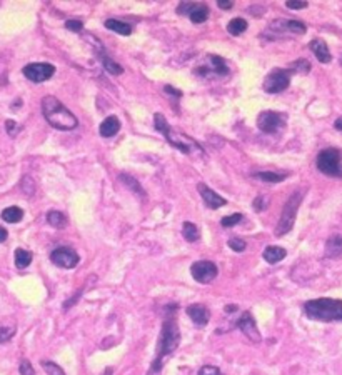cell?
<instances>
[{
	"label": "cell",
	"mask_w": 342,
	"mask_h": 375,
	"mask_svg": "<svg viewBox=\"0 0 342 375\" xmlns=\"http://www.w3.org/2000/svg\"><path fill=\"white\" fill-rule=\"evenodd\" d=\"M304 314L307 319L317 322H342V300L329 297L307 300L304 304Z\"/></svg>",
	"instance_id": "obj_3"
},
{
	"label": "cell",
	"mask_w": 342,
	"mask_h": 375,
	"mask_svg": "<svg viewBox=\"0 0 342 375\" xmlns=\"http://www.w3.org/2000/svg\"><path fill=\"white\" fill-rule=\"evenodd\" d=\"M189 18L194 23H204L209 18V9L205 5H200V3H199V7H197V9L194 10L192 14H190Z\"/></svg>",
	"instance_id": "obj_29"
},
{
	"label": "cell",
	"mask_w": 342,
	"mask_h": 375,
	"mask_svg": "<svg viewBox=\"0 0 342 375\" xmlns=\"http://www.w3.org/2000/svg\"><path fill=\"white\" fill-rule=\"evenodd\" d=\"M209 62H211V67H197L196 73H199V75H207V73L225 75L227 73V65H225L224 58L217 55H209Z\"/></svg>",
	"instance_id": "obj_16"
},
{
	"label": "cell",
	"mask_w": 342,
	"mask_h": 375,
	"mask_svg": "<svg viewBox=\"0 0 342 375\" xmlns=\"http://www.w3.org/2000/svg\"><path fill=\"white\" fill-rule=\"evenodd\" d=\"M154 124H155V128H157V130L165 137L167 142H169L170 145L179 148V150L184 152V154H189V152H190L189 142H192V140H189L185 135H177L174 130H170V125L165 120L164 115H162V114H155L154 115Z\"/></svg>",
	"instance_id": "obj_6"
},
{
	"label": "cell",
	"mask_w": 342,
	"mask_h": 375,
	"mask_svg": "<svg viewBox=\"0 0 342 375\" xmlns=\"http://www.w3.org/2000/svg\"><path fill=\"white\" fill-rule=\"evenodd\" d=\"M224 310L227 312V314H234V312H237V310H239V308H237L235 305H227V307L224 308Z\"/></svg>",
	"instance_id": "obj_47"
},
{
	"label": "cell",
	"mask_w": 342,
	"mask_h": 375,
	"mask_svg": "<svg viewBox=\"0 0 342 375\" xmlns=\"http://www.w3.org/2000/svg\"><path fill=\"white\" fill-rule=\"evenodd\" d=\"M334 125H336L337 130H341V132H342V117H341V119H337V120H336V124H334Z\"/></svg>",
	"instance_id": "obj_48"
},
{
	"label": "cell",
	"mask_w": 342,
	"mask_h": 375,
	"mask_svg": "<svg viewBox=\"0 0 342 375\" xmlns=\"http://www.w3.org/2000/svg\"><path fill=\"white\" fill-rule=\"evenodd\" d=\"M47 222L54 229H64L67 225V217L59 210H50L47 214Z\"/></svg>",
	"instance_id": "obj_26"
},
{
	"label": "cell",
	"mask_w": 342,
	"mask_h": 375,
	"mask_svg": "<svg viewBox=\"0 0 342 375\" xmlns=\"http://www.w3.org/2000/svg\"><path fill=\"white\" fill-rule=\"evenodd\" d=\"M42 114L49 125L57 130H73L79 124L77 117L54 95H45L42 99Z\"/></svg>",
	"instance_id": "obj_2"
},
{
	"label": "cell",
	"mask_w": 342,
	"mask_h": 375,
	"mask_svg": "<svg viewBox=\"0 0 342 375\" xmlns=\"http://www.w3.org/2000/svg\"><path fill=\"white\" fill-rule=\"evenodd\" d=\"M42 369L47 372V375H65V372L62 370L60 365H57L55 362H50V360H42L40 362Z\"/></svg>",
	"instance_id": "obj_32"
},
{
	"label": "cell",
	"mask_w": 342,
	"mask_h": 375,
	"mask_svg": "<svg viewBox=\"0 0 342 375\" xmlns=\"http://www.w3.org/2000/svg\"><path fill=\"white\" fill-rule=\"evenodd\" d=\"M7 237H9V232H7V230L3 229L2 225H0V244H2V242H5Z\"/></svg>",
	"instance_id": "obj_46"
},
{
	"label": "cell",
	"mask_w": 342,
	"mask_h": 375,
	"mask_svg": "<svg viewBox=\"0 0 342 375\" xmlns=\"http://www.w3.org/2000/svg\"><path fill=\"white\" fill-rule=\"evenodd\" d=\"M119 130H120V120L115 115L107 117V119L104 120L102 124H100V128H99L100 135L106 137V139H110V137H114Z\"/></svg>",
	"instance_id": "obj_19"
},
{
	"label": "cell",
	"mask_w": 342,
	"mask_h": 375,
	"mask_svg": "<svg viewBox=\"0 0 342 375\" xmlns=\"http://www.w3.org/2000/svg\"><path fill=\"white\" fill-rule=\"evenodd\" d=\"M172 307H167L165 312V319L162 322V329L161 335H159L157 340V354L155 358L150 365V372L149 375H157L162 370L165 357H169L170 354H174L177 350L179 343H180V330H179L177 320H176V310L170 312Z\"/></svg>",
	"instance_id": "obj_1"
},
{
	"label": "cell",
	"mask_w": 342,
	"mask_h": 375,
	"mask_svg": "<svg viewBox=\"0 0 342 375\" xmlns=\"http://www.w3.org/2000/svg\"><path fill=\"white\" fill-rule=\"evenodd\" d=\"M342 255V235H332L325 244V257L337 259Z\"/></svg>",
	"instance_id": "obj_21"
},
{
	"label": "cell",
	"mask_w": 342,
	"mask_h": 375,
	"mask_svg": "<svg viewBox=\"0 0 342 375\" xmlns=\"http://www.w3.org/2000/svg\"><path fill=\"white\" fill-rule=\"evenodd\" d=\"M120 180H122L124 183H126V185L129 187V189L134 190V192L137 194V195H141V197H144V190H142L141 183H139L137 180H135L134 177H130V175H127V174H120Z\"/></svg>",
	"instance_id": "obj_31"
},
{
	"label": "cell",
	"mask_w": 342,
	"mask_h": 375,
	"mask_svg": "<svg viewBox=\"0 0 342 375\" xmlns=\"http://www.w3.org/2000/svg\"><path fill=\"white\" fill-rule=\"evenodd\" d=\"M342 155L337 148H324L317 155V169L329 177H342Z\"/></svg>",
	"instance_id": "obj_5"
},
{
	"label": "cell",
	"mask_w": 342,
	"mask_h": 375,
	"mask_svg": "<svg viewBox=\"0 0 342 375\" xmlns=\"http://www.w3.org/2000/svg\"><path fill=\"white\" fill-rule=\"evenodd\" d=\"M15 330H17L15 323H2L0 325V343L9 342L15 335Z\"/></svg>",
	"instance_id": "obj_30"
},
{
	"label": "cell",
	"mask_w": 342,
	"mask_h": 375,
	"mask_svg": "<svg viewBox=\"0 0 342 375\" xmlns=\"http://www.w3.org/2000/svg\"><path fill=\"white\" fill-rule=\"evenodd\" d=\"M302 198H304V192H302V190H297V192H294L289 198H287L286 205H284V209H282L281 218H279V224H277V227H275V235L277 237L286 235V233H289L290 230H292Z\"/></svg>",
	"instance_id": "obj_4"
},
{
	"label": "cell",
	"mask_w": 342,
	"mask_h": 375,
	"mask_svg": "<svg viewBox=\"0 0 342 375\" xmlns=\"http://www.w3.org/2000/svg\"><path fill=\"white\" fill-rule=\"evenodd\" d=\"M187 315L197 327H205L211 320V310L202 304H192L187 307Z\"/></svg>",
	"instance_id": "obj_13"
},
{
	"label": "cell",
	"mask_w": 342,
	"mask_h": 375,
	"mask_svg": "<svg viewBox=\"0 0 342 375\" xmlns=\"http://www.w3.org/2000/svg\"><path fill=\"white\" fill-rule=\"evenodd\" d=\"M182 235H184V239L187 242H197L200 237V232H199V227L197 225H194L192 222H185L184 225H182Z\"/></svg>",
	"instance_id": "obj_25"
},
{
	"label": "cell",
	"mask_w": 342,
	"mask_h": 375,
	"mask_svg": "<svg viewBox=\"0 0 342 375\" xmlns=\"http://www.w3.org/2000/svg\"><path fill=\"white\" fill-rule=\"evenodd\" d=\"M292 69H297L299 72H309L310 70V64L307 60H299V62H295V64H292Z\"/></svg>",
	"instance_id": "obj_42"
},
{
	"label": "cell",
	"mask_w": 342,
	"mask_h": 375,
	"mask_svg": "<svg viewBox=\"0 0 342 375\" xmlns=\"http://www.w3.org/2000/svg\"><path fill=\"white\" fill-rule=\"evenodd\" d=\"M309 49L314 52V55L317 57L319 62H322V64H329L330 62V52H329V47L327 44H325L322 38H314L312 42L309 44Z\"/></svg>",
	"instance_id": "obj_17"
},
{
	"label": "cell",
	"mask_w": 342,
	"mask_h": 375,
	"mask_svg": "<svg viewBox=\"0 0 342 375\" xmlns=\"http://www.w3.org/2000/svg\"><path fill=\"white\" fill-rule=\"evenodd\" d=\"M197 375H222V372H220V369L216 365H204L199 369Z\"/></svg>",
	"instance_id": "obj_37"
},
{
	"label": "cell",
	"mask_w": 342,
	"mask_h": 375,
	"mask_svg": "<svg viewBox=\"0 0 342 375\" xmlns=\"http://www.w3.org/2000/svg\"><path fill=\"white\" fill-rule=\"evenodd\" d=\"M106 27L108 30H112V32L120 34V35L132 34V25H129V23H126L122 20H117V18H108V20H106Z\"/></svg>",
	"instance_id": "obj_22"
},
{
	"label": "cell",
	"mask_w": 342,
	"mask_h": 375,
	"mask_svg": "<svg viewBox=\"0 0 342 375\" xmlns=\"http://www.w3.org/2000/svg\"><path fill=\"white\" fill-rule=\"evenodd\" d=\"M286 5H287V9L301 10V9H306L307 2H306V0H289V2H286Z\"/></svg>",
	"instance_id": "obj_41"
},
{
	"label": "cell",
	"mask_w": 342,
	"mask_h": 375,
	"mask_svg": "<svg viewBox=\"0 0 342 375\" xmlns=\"http://www.w3.org/2000/svg\"><path fill=\"white\" fill-rule=\"evenodd\" d=\"M190 273H192L194 280L199 284H211L214 279L217 277V265L211 260H199L194 262L192 267H190Z\"/></svg>",
	"instance_id": "obj_10"
},
{
	"label": "cell",
	"mask_w": 342,
	"mask_h": 375,
	"mask_svg": "<svg viewBox=\"0 0 342 375\" xmlns=\"http://www.w3.org/2000/svg\"><path fill=\"white\" fill-rule=\"evenodd\" d=\"M24 75L34 84H42V82L49 80L50 77L55 73V67L52 64H45V62H37V64H29L24 67Z\"/></svg>",
	"instance_id": "obj_8"
},
{
	"label": "cell",
	"mask_w": 342,
	"mask_h": 375,
	"mask_svg": "<svg viewBox=\"0 0 342 375\" xmlns=\"http://www.w3.org/2000/svg\"><path fill=\"white\" fill-rule=\"evenodd\" d=\"M270 29L275 30V32L282 30V32H290V34H306L307 27L306 23L301 20H275L270 23Z\"/></svg>",
	"instance_id": "obj_15"
},
{
	"label": "cell",
	"mask_w": 342,
	"mask_h": 375,
	"mask_svg": "<svg viewBox=\"0 0 342 375\" xmlns=\"http://www.w3.org/2000/svg\"><path fill=\"white\" fill-rule=\"evenodd\" d=\"M112 374H114V370H112L110 367H108V369H106V370L102 372V375H112Z\"/></svg>",
	"instance_id": "obj_49"
},
{
	"label": "cell",
	"mask_w": 342,
	"mask_h": 375,
	"mask_svg": "<svg viewBox=\"0 0 342 375\" xmlns=\"http://www.w3.org/2000/svg\"><path fill=\"white\" fill-rule=\"evenodd\" d=\"M286 255H287L286 249L275 247V245H270V247H267L266 250H264V253H262L264 260H266L267 264H270V265L279 264L281 260L286 259Z\"/></svg>",
	"instance_id": "obj_20"
},
{
	"label": "cell",
	"mask_w": 342,
	"mask_h": 375,
	"mask_svg": "<svg viewBox=\"0 0 342 375\" xmlns=\"http://www.w3.org/2000/svg\"><path fill=\"white\" fill-rule=\"evenodd\" d=\"M80 295H82V290L75 292V294H73V297H72V299H69L67 302H64V307H62V308H64V310H69V308H71V307H73V304H75L77 300L80 299Z\"/></svg>",
	"instance_id": "obj_43"
},
{
	"label": "cell",
	"mask_w": 342,
	"mask_h": 375,
	"mask_svg": "<svg viewBox=\"0 0 342 375\" xmlns=\"http://www.w3.org/2000/svg\"><path fill=\"white\" fill-rule=\"evenodd\" d=\"M242 217H244L242 214H232V215L224 217L222 220H220V225H222V227H234L239 222H242Z\"/></svg>",
	"instance_id": "obj_34"
},
{
	"label": "cell",
	"mask_w": 342,
	"mask_h": 375,
	"mask_svg": "<svg viewBox=\"0 0 342 375\" xmlns=\"http://www.w3.org/2000/svg\"><path fill=\"white\" fill-rule=\"evenodd\" d=\"M18 372H20V375H36V370H34L32 364H30L27 358H22V360H20V365H18Z\"/></svg>",
	"instance_id": "obj_36"
},
{
	"label": "cell",
	"mask_w": 342,
	"mask_h": 375,
	"mask_svg": "<svg viewBox=\"0 0 342 375\" xmlns=\"http://www.w3.org/2000/svg\"><path fill=\"white\" fill-rule=\"evenodd\" d=\"M65 29L71 30V32H82L84 23L80 20H67L65 22Z\"/></svg>",
	"instance_id": "obj_40"
},
{
	"label": "cell",
	"mask_w": 342,
	"mask_h": 375,
	"mask_svg": "<svg viewBox=\"0 0 342 375\" xmlns=\"http://www.w3.org/2000/svg\"><path fill=\"white\" fill-rule=\"evenodd\" d=\"M217 5H219V9H224V10H229L234 7V2H231V0H219L217 2Z\"/></svg>",
	"instance_id": "obj_44"
},
{
	"label": "cell",
	"mask_w": 342,
	"mask_h": 375,
	"mask_svg": "<svg viewBox=\"0 0 342 375\" xmlns=\"http://www.w3.org/2000/svg\"><path fill=\"white\" fill-rule=\"evenodd\" d=\"M5 130L10 137H15L20 132V125L15 122V120H5Z\"/></svg>",
	"instance_id": "obj_38"
},
{
	"label": "cell",
	"mask_w": 342,
	"mask_h": 375,
	"mask_svg": "<svg viewBox=\"0 0 342 375\" xmlns=\"http://www.w3.org/2000/svg\"><path fill=\"white\" fill-rule=\"evenodd\" d=\"M32 262V252L25 249H17L15 250V267L17 268H27Z\"/></svg>",
	"instance_id": "obj_24"
},
{
	"label": "cell",
	"mask_w": 342,
	"mask_h": 375,
	"mask_svg": "<svg viewBox=\"0 0 342 375\" xmlns=\"http://www.w3.org/2000/svg\"><path fill=\"white\" fill-rule=\"evenodd\" d=\"M235 325L239 327L240 332H242V334L246 335V337L251 342L259 343L260 340H262V337H260V332L257 329V323H255V319L252 317V314L249 310L242 312V315L239 317V320H237Z\"/></svg>",
	"instance_id": "obj_12"
},
{
	"label": "cell",
	"mask_w": 342,
	"mask_h": 375,
	"mask_svg": "<svg viewBox=\"0 0 342 375\" xmlns=\"http://www.w3.org/2000/svg\"><path fill=\"white\" fill-rule=\"evenodd\" d=\"M254 177L262 182H270V183H277V182L286 180V175L274 174V172H257V174H254Z\"/></svg>",
	"instance_id": "obj_28"
},
{
	"label": "cell",
	"mask_w": 342,
	"mask_h": 375,
	"mask_svg": "<svg viewBox=\"0 0 342 375\" xmlns=\"http://www.w3.org/2000/svg\"><path fill=\"white\" fill-rule=\"evenodd\" d=\"M290 73L292 70L286 69H274L269 75L264 79V90L267 93H279L284 92L290 84Z\"/></svg>",
	"instance_id": "obj_7"
},
{
	"label": "cell",
	"mask_w": 342,
	"mask_h": 375,
	"mask_svg": "<svg viewBox=\"0 0 342 375\" xmlns=\"http://www.w3.org/2000/svg\"><path fill=\"white\" fill-rule=\"evenodd\" d=\"M197 190H199V194L202 195V198H204L205 205H207L209 209H220V207H224L227 204L224 197H220V195L214 192L212 189H209L205 183H199V185H197Z\"/></svg>",
	"instance_id": "obj_14"
},
{
	"label": "cell",
	"mask_w": 342,
	"mask_h": 375,
	"mask_svg": "<svg viewBox=\"0 0 342 375\" xmlns=\"http://www.w3.org/2000/svg\"><path fill=\"white\" fill-rule=\"evenodd\" d=\"M97 55H99L100 62H102V65H104V69H106L108 73H112V75H120V73L124 72V69L120 67L117 62L112 60V58L108 57L107 52H104L102 47L99 45V42H97Z\"/></svg>",
	"instance_id": "obj_18"
},
{
	"label": "cell",
	"mask_w": 342,
	"mask_h": 375,
	"mask_svg": "<svg viewBox=\"0 0 342 375\" xmlns=\"http://www.w3.org/2000/svg\"><path fill=\"white\" fill-rule=\"evenodd\" d=\"M286 125V115L279 114V112L266 110L257 117V127L264 134H275Z\"/></svg>",
	"instance_id": "obj_9"
},
{
	"label": "cell",
	"mask_w": 342,
	"mask_h": 375,
	"mask_svg": "<svg viewBox=\"0 0 342 375\" xmlns=\"http://www.w3.org/2000/svg\"><path fill=\"white\" fill-rule=\"evenodd\" d=\"M2 218L9 224H18V222L24 218V210L20 207H7L2 212Z\"/></svg>",
	"instance_id": "obj_23"
},
{
	"label": "cell",
	"mask_w": 342,
	"mask_h": 375,
	"mask_svg": "<svg viewBox=\"0 0 342 375\" xmlns=\"http://www.w3.org/2000/svg\"><path fill=\"white\" fill-rule=\"evenodd\" d=\"M197 7H199V3H196V2H180L179 3V7H177V14L190 17V14H192Z\"/></svg>",
	"instance_id": "obj_33"
},
{
	"label": "cell",
	"mask_w": 342,
	"mask_h": 375,
	"mask_svg": "<svg viewBox=\"0 0 342 375\" xmlns=\"http://www.w3.org/2000/svg\"><path fill=\"white\" fill-rule=\"evenodd\" d=\"M164 90H165L167 93H170V95L182 97V92H180V90H177V89H174V87H170V85H165V87H164Z\"/></svg>",
	"instance_id": "obj_45"
},
{
	"label": "cell",
	"mask_w": 342,
	"mask_h": 375,
	"mask_svg": "<svg viewBox=\"0 0 342 375\" xmlns=\"http://www.w3.org/2000/svg\"><path fill=\"white\" fill-rule=\"evenodd\" d=\"M50 260H52V264H55L57 267H60V268H73L77 264H79L80 257L75 250H72L69 247H59V249L52 250Z\"/></svg>",
	"instance_id": "obj_11"
},
{
	"label": "cell",
	"mask_w": 342,
	"mask_h": 375,
	"mask_svg": "<svg viewBox=\"0 0 342 375\" xmlns=\"http://www.w3.org/2000/svg\"><path fill=\"white\" fill-rule=\"evenodd\" d=\"M22 189H24V194L27 195H32L34 190H36V185H34L32 179H30L29 175H25V177L22 179Z\"/></svg>",
	"instance_id": "obj_39"
},
{
	"label": "cell",
	"mask_w": 342,
	"mask_h": 375,
	"mask_svg": "<svg viewBox=\"0 0 342 375\" xmlns=\"http://www.w3.org/2000/svg\"><path fill=\"white\" fill-rule=\"evenodd\" d=\"M246 30H247V22L244 20V18H232L227 25V32L231 35H234V37L242 35Z\"/></svg>",
	"instance_id": "obj_27"
},
{
	"label": "cell",
	"mask_w": 342,
	"mask_h": 375,
	"mask_svg": "<svg viewBox=\"0 0 342 375\" xmlns=\"http://www.w3.org/2000/svg\"><path fill=\"white\" fill-rule=\"evenodd\" d=\"M227 245H229V249H232L234 252H244V250H246V247H247L246 240L239 239V237H232V239L229 240Z\"/></svg>",
	"instance_id": "obj_35"
}]
</instances>
